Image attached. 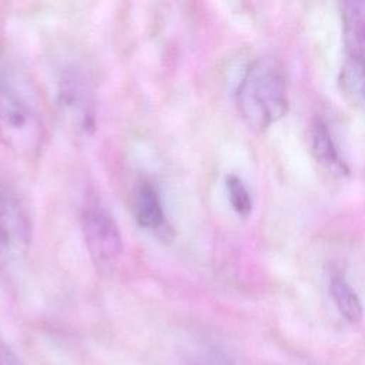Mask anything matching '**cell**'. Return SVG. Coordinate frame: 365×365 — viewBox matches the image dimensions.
I'll return each mask as SVG.
<instances>
[{
    "label": "cell",
    "mask_w": 365,
    "mask_h": 365,
    "mask_svg": "<svg viewBox=\"0 0 365 365\" xmlns=\"http://www.w3.org/2000/svg\"><path fill=\"white\" fill-rule=\"evenodd\" d=\"M235 101L242 120L255 131L279 120L287 113L288 100L277 61L269 57L254 61L238 84Z\"/></svg>",
    "instance_id": "1"
},
{
    "label": "cell",
    "mask_w": 365,
    "mask_h": 365,
    "mask_svg": "<svg viewBox=\"0 0 365 365\" xmlns=\"http://www.w3.org/2000/svg\"><path fill=\"white\" fill-rule=\"evenodd\" d=\"M44 138V123L29 90L17 78L0 71V141L13 153L31 155Z\"/></svg>",
    "instance_id": "2"
},
{
    "label": "cell",
    "mask_w": 365,
    "mask_h": 365,
    "mask_svg": "<svg viewBox=\"0 0 365 365\" xmlns=\"http://www.w3.org/2000/svg\"><path fill=\"white\" fill-rule=\"evenodd\" d=\"M31 242V224L17 192L0 180V271L20 262Z\"/></svg>",
    "instance_id": "3"
},
{
    "label": "cell",
    "mask_w": 365,
    "mask_h": 365,
    "mask_svg": "<svg viewBox=\"0 0 365 365\" xmlns=\"http://www.w3.org/2000/svg\"><path fill=\"white\" fill-rule=\"evenodd\" d=\"M80 218L93 259L101 265L113 264L123 251V238L111 212L97 200H91L83 207Z\"/></svg>",
    "instance_id": "4"
},
{
    "label": "cell",
    "mask_w": 365,
    "mask_h": 365,
    "mask_svg": "<svg viewBox=\"0 0 365 365\" xmlns=\"http://www.w3.org/2000/svg\"><path fill=\"white\" fill-rule=\"evenodd\" d=\"M58 104L68 123L81 133H91L96 125V110L91 86L77 67H67L58 80Z\"/></svg>",
    "instance_id": "5"
},
{
    "label": "cell",
    "mask_w": 365,
    "mask_h": 365,
    "mask_svg": "<svg viewBox=\"0 0 365 365\" xmlns=\"http://www.w3.org/2000/svg\"><path fill=\"white\" fill-rule=\"evenodd\" d=\"M133 214L137 224L153 234L161 235L170 230L160 194L148 181L141 182L135 188L133 198Z\"/></svg>",
    "instance_id": "6"
},
{
    "label": "cell",
    "mask_w": 365,
    "mask_h": 365,
    "mask_svg": "<svg viewBox=\"0 0 365 365\" xmlns=\"http://www.w3.org/2000/svg\"><path fill=\"white\" fill-rule=\"evenodd\" d=\"M346 58L365 63V0L341 3Z\"/></svg>",
    "instance_id": "7"
},
{
    "label": "cell",
    "mask_w": 365,
    "mask_h": 365,
    "mask_svg": "<svg viewBox=\"0 0 365 365\" xmlns=\"http://www.w3.org/2000/svg\"><path fill=\"white\" fill-rule=\"evenodd\" d=\"M339 87L354 107L365 111V63L345 58L339 73Z\"/></svg>",
    "instance_id": "8"
},
{
    "label": "cell",
    "mask_w": 365,
    "mask_h": 365,
    "mask_svg": "<svg viewBox=\"0 0 365 365\" xmlns=\"http://www.w3.org/2000/svg\"><path fill=\"white\" fill-rule=\"evenodd\" d=\"M329 291L339 314L351 324H358L362 319V304L356 292L348 284L344 275L334 274L331 277Z\"/></svg>",
    "instance_id": "9"
},
{
    "label": "cell",
    "mask_w": 365,
    "mask_h": 365,
    "mask_svg": "<svg viewBox=\"0 0 365 365\" xmlns=\"http://www.w3.org/2000/svg\"><path fill=\"white\" fill-rule=\"evenodd\" d=\"M311 147L315 158L324 164L325 167L335 170V171H344V163L338 155L336 147L334 144V140L331 137V133L327 127V124L321 120H315L311 127Z\"/></svg>",
    "instance_id": "10"
},
{
    "label": "cell",
    "mask_w": 365,
    "mask_h": 365,
    "mask_svg": "<svg viewBox=\"0 0 365 365\" xmlns=\"http://www.w3.org/2000/svg\"><path fill=\"white\" fill-rule=\"evenodd\" d=\"M225 188L232 210L241 217H248L252 211V198L242 180L234 174H230L225 178Z\"/></svg>",
    "instance_id": "11"
},
{
    "label": "cell",
    "mask_w": 365,
    "mask_h": 365,
    "mask_svg": "<svg viewBox=\"0 0 365 365\" xmlns=\"http://www.w3.org/2000/svg\"><path fill=\"white\" fill-rule=\"evenodd\" d=\"M0 365H23L13 349L0 338Z\"/></svg>",
    "instance_id": "12"
}]
</instances>
